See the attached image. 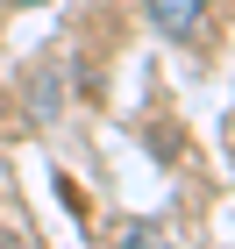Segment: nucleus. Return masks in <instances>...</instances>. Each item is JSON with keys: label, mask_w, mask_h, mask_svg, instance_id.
Here are the masks:
<instances>
[{"label": "nucleus", "mask_w": 235, "mask_h": 249, "mask_svg": "<svg viewBox=\"0 0 235 249\" xmlns=\"http://www.w3.org/2000/svg\"><path fill=\"white\" fill-rule=\"evenodd\" d=\"M114 249H171V242H164L157 221H121V228H114Z\"/></svg>", "instance_id": "nucleus-2"}, {"label": "nucleus", "mask_w": 235, "mask_h": 249, "mask_svg": "<svg viewBox=\"0 0 235 249\" xmlns=\"http://www.w3.org/2000/svg\"><path fill=\"white\" fill-rule=\"evenodd\" d=\"M143 15H150V29H157V36L193 43L199 29H207V0H143Z\"/></svg>", "instance_id": "nucleus-1"}, {"label": "nucleus", "mask_w": 235, "mask_h": 249, "mask_svg": "<svg viewBox=\"0 0 235 249\" xmlns=\"http://www.w3.org/2000/svg\"><path fill=\"white\" fill-rule=\"evenodd\" d=\"M15 7H43V0H15Z\"/></svg>", "instance_id": "nucleus-3"}]
</instances>
